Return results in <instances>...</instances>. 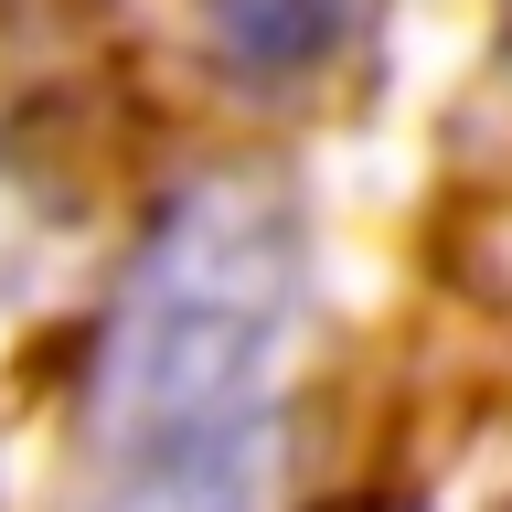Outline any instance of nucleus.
Returning a JSON list of instances; mask_svg holds the SVG:
<instances>
[{
    "label": "nucleus",
    "mask_w": 512,
    "mask_h": 512,
    "mask_svg": "<svg viewBox=\"0 0 512 512\" xmlns=\"http://www.w3.org/2000/svg\"><path fill=\"white\" fill-rule=\"evenodd\" d=\"M299 310V203L256 171L192 182L150 224L107 342H96V427L160 448L256 406V374Z\"/></svg>",
    "instance_id": "nucleus-1"
},
{
    "label": "nucleus",
    "mask_w": 512,
    "mask_h": 512,
    "mask_svg": "<svg viewBox=\"0 0 512 512\" xmlns=\"http://www.w3.org/2000/svg\"><path fill=\"white\" fill-rule=\"evenodd\" d=\"M214 32H224V54L256 64V75H299V64L331 54L342 0H214Z\"/></svg>",
    "instance_id": "nucleus-3"
},
{
    "label": "nucleus",
    "mask_w": 512,
    "mask_h": 512,
    "mask_svg": "<svg viewBox=\"0 0 512 512\" xmlns=\"http://www.w3.org/2000/svg\"><path fill=\"white\" fill-rule=\"evenodd\" d=\"M267 470H278V427H267V406H246L224 427L128 448L118 512H267Z\"/></svg>",
    "instance_id": "nucleus-2"
}]
</instances>
